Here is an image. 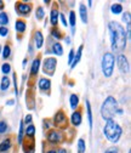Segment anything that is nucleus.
<instances>
[{
	"label": "nucleus",
	"mask_w": 131,
	"mask_h": 153,
	"mask_svg": "<svg viewBox=\"0 0 131 153\" xmlns=\"http://www.w3.org/2000/svg\"><path fill=\"white\" fill-rule=\"evenodd\" d=\"M110 11L113 13H115V15H119V13L123 12V6L120 4H113L110 6Z\"/></svg>",
	"instance_id": "28"
},
{
	"label": "nucleus",
	"mask_w": 131,
	"mask_h": 153,
	"mask_svg": "<svg viewBox=\"0 0 131 153\" xmlns=\"http://www.w3.org/2000/svg\"><path fill=\"white\" fill-rule=\"evenodd\" d=\"M32 4L30 3H23V1H17L16 3V11L22 16H28L32 11Z\"/></svg>",
	"instance_id": "9"
},
{
	"label": "nucleus",
	"mask_w": 131,
	"mask_h": 153,
	"mask_svg": "<svg viewBox=\"0 0 131 153\" xmlns=\"http://www.w3.org/2000/svg\"><path fill=\"white\" fill-rule=\"evenodd\" d=\"M86 146H85V141L83 139L78 140V153H85Z\"/></svg>",
	"instance_id": "30"
},
{
	"label": "nucleus",
	"mask_w": 131,
	"mask_h": 153,
	"mask_svg": "<svg viewBox=\"0 0 131 153\" xmlns=\"http://www.w3.org/2000/svg\"><path fill=\"white\" fill-rule=\"evenodd\" d=\"M46 153H58V152L56 151V149H50V151H47Z\"/></svg>",
	"instance_id": "43"
},
{
	"label": "nucleus",
	"mask_w": 131,
	"mask_h": 153,
	"mask_svg": "<svg viewBox=\"0 0 131 153\" xmlns=\"http://www.w3.org/2000/svg\"><path fill=\"white\" fill-rule=\"evenodd\" d=\"M4 1H1V0H0V10H4Z\"/></svg>",
	"instance_id": "42"
},
{
	"label": "nucleus",
	"mask_w": 131,
	"mask_h": 153,
	"mask_svg": "<svg viewBox=\"0 0 131 153\" xmlns=\"http://www.w3.org/2000/svg\"><path fill=\"white\" fill-rule=\"evenodd\" d=\"M10 53H11V46H10V44L7 43L6 45H5V48H4V50H3V59H9V56H10Z\"/></svg>",
	"instance_id": "31"
},
{
	"label": "nucleus",
	"mask_w": 131,
	"mask_h": 153,
	"mask_svg": "<svg viewBox=\"0 0 131 153\" xmlns=\"http://www.w3.org/2000/svg\"><path fill=\"white\" fill-rule=\"evenodd\" d=\"M38 88L41 92L49 95L50 92V88H51V80L47 79V78H40L39 79V83H38Z\"/></svg>",
	"instance_id": "13"
},
{
	"label": "nucleus",
	"mask_w": 131,
	"mask_h": 153,
	"mask_svg": "<svg viewBox=\"0 0 131 153\" xmlns=\"http://www.w3.org/2000/svg\"><path fill=\"white\" fill-rule=\"evenodd\" d=\"M69 23H70V27H72L73 33H74V27H75V12L74 11L69 12Z\"/></svg>",
	"instance_id": "29"
},
{
	"label": "nucleus",
	"mask_w": 131,
	"mask_h": 153,
	"mask_svg": "<svg viewBox=\"0 0 131 153\" xmlns=\"http://www.w3.org/2000/svg\"><path fill=\"white\" fill-rule=\"evenodd\" d=\"M114 63H115V57L112 52H106L102 57V72L106 78H109L113 74L114 69Z\"/></svg>",
	"instance_id": "4"
},
{
	"label": "nucleus",
	"mask_w": 131,
	"mask_h": 153,
	"mask_svg": "<svg viewBox=\"0 0 131 153\" xmlns=\"http://www.w3.org/2000/svg\"><path fill=\"white\" fill-rule=\"evenodd\" d=\"M10 84H11V82H10V79H9V76L4 75L3 78H1V82H0V90H1V91L7 90V89L10 88Z\"/></svg>",
	"instance_id": "20"
},
{
	"label": "nucleus",
	"mask_w": 131,
	"mask_h": 153,
	"mask_svg": "<svg viewBox=\"0 0 131 153\" xmlns=\"http://www.w3.org/2000/svg\"><path fill=\"white\" fill-rule=\"evenodd\" d=\"M9 34V28L6 27H0V35L1 36H6Z\"/></svg>",
	"instance_id": "36"
},
{
	"label": "nucleus",
	"mask_w": 131,
	"mask_h": 153,
	"mask_svg": "<svg viewBox=\"0 0 131 153\" xmlns=\"http://www.w3.org/2000/svg\"><path fill=\"white\" fill-rule=\"evenodd\" d=\"M56 67H57V60L55 57H47L43 63V71L47 75H53Z\"/></svg>",
	"instance_id": "8"
},
{
	"label": "nucleus",
	"mask_w": 131,
	"mask_h": 153,
	"mask_svg": "<svg viewBox=\"0 0 131 153\" xmlns=\"http://www.w3.org/2000/svg\"><path fill=\"white\" fill-rule=\"evenodd\" d=\"M52 122H53V125L57 128L58 130H66V129H68V126H69L68 118H67L66 113H64L62 109H60V111L56 112V114L53 116Z\"/></svg>",
	"instance_id": "6"
},
{
	"label": "nucleus",
	"mask_w": 131,
	"mask_h": 153,
	"mask_svg": "<svg viewBox=\"0 0 131 153\" xmlns=\"http://www.w3.org/2000/svg\"><path fill=\"white\" fill-rule=\"evenodd\" d=\"M7 131V124L6 122H0V134H5Z\"/></svg>",
	"instance_id": "34"
},
{
	"label": "nucleus",
	"mask_w": 131,
	"mask_h": 153,
	"mask_svg": "<svg viewBox=\"0 0 131 153\" xmlns=\"http://www.w3.org/2000/svg\"><path fill=\"white\" fill-rule=\"evenodd\" d=\"M83 49H84V46H83V45H80V46H79V49H78V51H77V53H74V59H73V62H72L70 68H74V67H75V66L79 63V61H80V59H81Z\"/></svg>",
	"instance_id": "17"
},
{
	"label": "nucleus",
	"mask_w": 131,
	"mask_h": 153,
	"mask_svg": "<svg viewBox=\"0 0 131 153\" xmlns=\"http://www.w3.org/2000/svg\"><path fill=\"white\" fill-rule=\"evenodd\" d=\"M1 72H3L4 74H9V73L11 72V65H10V63H3V66H1Z\"/></svg>",
	"instance_id": "33"
},
{
	"label": "nucleus",
	"mask_w": 131,
	"mask_h": 153,
	"mask_svg": "<svg viewBox=\"0 0 131 153\" xmlns=\"http://www.w3.org/2000/svg\"><path fill=\"white\" fill-rule=\"evenodd\" d=\"M23 123H24V124H27V125L32 124V116H30V114H27L26 118H24V122H23Z\"/></svg>",
	"instance_id": "39"
},
{
	"label": "nucleus",
	"mask_w": 131,
	"mask_h": 153,
	"mask_svg": "<svg viewBox=\"0 0 131 153\" xmlns=\"http://www.w3.org/2000/svg\"><path fill=\"white\" fill-rule=\"evenodd\" d=\"M26 63H27V59H24V60H23V67L26 66Z\"/></svg>",
	"instance_id": "45"
},
{
	"label": "nucleus",
	"mask_w": 131,
	"mask_h": 153,
	"mask_svg": "<svg viewBox=\"0 0 131 153\" xmlns=\"http://www.w3.org/2000/svg\"><path fill=\"white\" fill-rule=\"evenodd\" d=\"M104 153H118V149L117 148H108Z\"/></svg>",
	"instance_id": "41"
},
{
	"label": "nucleus",
	"mask_w": 131,
	"mask_h": 153,
	"mask_svg": "<svg viewBox=\"0 0 131 153\" xmlns=\"http://www.w3.org/2000/svg\"><path fill=\"white\" fill-rule=\"evenodd\" d=\"M118 109V102L113 96H108L102 107H101V116L104 120H109V119H113V117L115 116Z\"/></svg>",
	"instance_id": "3"
},
{
	"label": "nucleus",
	"mask_w": 131,
	"mask_h": 153,
	"mask_svg": "<svg viewBox=\"0 0 131 153\" xmlns=\"http://www.w3.org/2000/svg\"><path fill=\"white\" fill-rule=\"evenodd\" d=\"M123 20L126 22V26L130 25V12H125V13L123 15Z\"/></svg>",
	"instance_id": "37"
},
{
	"label": "nucleus",
	"mask_w": 131,
	"mask_h": 153,
	"mask_svg": "<svg viewBox=\"0 0 131 153\" xmlns=\"http://www.w3.org/2000/svg\"><path fill=\"white\" fill-rule=\"evenodd\" d=\"M46 139L52 145H58V143L63 142L64 135H63V132L61 130H58V129H51L46 134Z\"/></svg>",
	"instance_id": "7"
},
{
	"label": "nucleus",
	"mask_w": 131,
	"mask_h": 153,
	"mask_svg": "<svg viewBox=\"0 0 131 153\" xmlns=\"http://www.w3.org/2000/svg\"><path fill=\"white\" fill-rule=\"evenodd\" d=\"M13 85H15L16 96H18V88H17V76H16V74H13Z\"/></svg>",
	"instance_id": "38"
},
{
	"label": "nucleus",
	"mask_w": 131,
	"mask_h": 153,
	"mask_svg": "<svg viewBox=\"0 0 131 153\" xmlns=\"http://www.w3.org/2000/svg\"><path fill=\"white\" fill-rule=\"evenodd\" d=\"M34 139H26L24 141H22V147L23 151L26 153H34Z\"/></svg>",
	"instance_id": "14"
},
{
	"label": "nucleus",
	"mask_w": 131,
	"mask_h": 153,
	"mask_svg": "<svg viewBox=\"0 0 131 153\" xmlns=\"http://www.w3.org/2000/svg\"><path fill=\"white\" fill-rule=\"evenodd\" d=\"M117 61H118V68H119V71L123 74H127L129 73V62H127L126 57L124 55L119 53L118 57H117Z\"/></svg>",
	"instance_id": "10"
},
{
	"label": "nucleus",
	"mask_w": 131,
	"mask_h": 153,
	"mask_svg": "<svg viewBox=\"0 0 131 153\" xmlns=\"http://www.w3.org/2000/svg\"><path fill=\"white\" fill-rule=\"evenodd\" d=\"M7 23H9V16H7V13L1 12V13H0V26L5 27Z\"/></svg>",
	"instance_id": "27"
},
{
	"label": "nucleus",
	"mask_w": 131,
	"mask_h": 153,
	"mask_svg": "<svg viewBox=\"0 0 131 153\" xmlns=\"http://www.w3.org/2000/svg\"><path fill=\"white\" fill-rule=\"evenodd\" d=\"M51 51H52V53L57 55V56H62V55H63V48H62V45H61L60 43H55V44L52 45Z\"/></svg>",
	"instance_id": "21"
},
{
	"label": "nucleus",
	"mask_w": 131,
	"mask_h": 153,
	"mask_svg": "<svg viewBox=\"0 0 131 153\" xmlns=\"http://www.w3.org/2000/svg\"><path fill=\"white\" fill-rule=\"evenodd\" d=\"M58 17H60L58 4H57V3H53V6H52V9H51V16H50V22H51L52 27H57Z\"/></svg>",
	"instance_id": "11"
},
{
	"label": "nucleus",
	"mask_w": 131,
	"mask_h": 153,
	"mask_svg": "<svg viewBox=\"0 0 131 153\" xmlns=\"http://www.w3.org/2000/svg\"><path fill=\"white\" fill-rule=\"evenodd\" d=\"M79 13H80V18H81L83 23H87V10H86V6L84 4H80Z\"/></svg>",
	"instance_id": "19"
},
{
	"label": "nucleus",
	"mask_w": 131,
	"mask_h": 153,
	"mask_svg": "<svg viewBox=\"0 0 131 153\" xmlns=\"http://www.w3.org/2000/svg\"><path fill=\"white\" fill-rule=\"evenodd\" d=\"M74 53H75V51H74L73 49L69 51V55H68V65H72L73 62V59H74Z\"/></svg>",
	"instance_id": "35"
},
{
	"label": "nucleus",
	"mask_w": 131,
	"mask_h": 153,
	"mask_svg": "<svg viewBox=\"0 0 131 153\" xmlns=\"http://www.w3.org/2000/svg\"><path fill=\"white\" fill-rule=\"evenodd\" d=\"M51 35L55 38V39L60 40V39H62V38H63L64 34L58 29V27H52V29H51Z\"/></svg>",
	"instance_id": "23"
},
{
	"label": "nucleus",
	"mask_w": 131,
	"mask_h": 153,
	"mask_svg": "<svg viewBox=\"0 0 131 153\" xmlns=\"http://www.w3.org/2000/svg\"><path fill=\"white\" fill-rule=\"evenodd\" d=\"M60 17H61V21H62L63 26L67 27V26H68V22H67V20H66V16H64L63 13H60Z\"/></svg>",
	"instance_id": "40"
},
{
	"label": "nucleus",
	"mask_w": 131,
	"mask_h": 153,
	"mask_svg": "<svg viewBox=\"0 0 131 153\" xmlns=\"http://www.w3.org/2000/svg\"><path fill=\"white\" fill-rule=\"evenodd\" d=\"M34 135H35V126L33 124H29L27 125V129H26V136L28 139H34Z\"/></svg>",
	"instance_id": "24"
},
{
	"label": "nucleus",
	"mask_w": 131,
	"mask_h": 153,
	"mask_svg": "<svg viewBox=\"0 0 131 153\" xmlns=\"http://www.w3.org/2000/svg\"><path fill=\"white\" fill-rule=\"evenodd\" d=\"M83 122V113H81V108H78V111H74L72 117H70V123L73 126H79Z\"/></svg>",
	"instance_id": "12"
},
{
	"label": "nucleus",
	"mask_w": 131,
	"mask_h": 153,
	"mask_svg": "<svg viewBox=\"0 0 131 153\" xmlns=\"http://www.w3.org/2000/svg\"><path fill=\"white\" fill-rule=\"evenodd\" d=\"M86 109H87V120H89V126L90 129H92V112H91V105L90 102L86 100Z\"/></svg>",
	"instance_id": "25"
},
{
	"label": "nucleus",
	"mask_w": 131,
	"mask_h": 153,
	"mask_svg": "<svg viewBox=\"0 0 131 153\" xmlns=\"http://www.w3.org/2000/svg\"><path fill=\"white\" fill-rule=\"evenodd\" d=\"M129 153H130V152H129Z\"/></svg>",
	"instance_id": "47"
},
{
	"label": "nucleus",
	"mask_w": 131,
	"mask_h": 153,
	"mask_svg": "<svg viewBox=\"0 0 131 153\" xmlns=\"http://www.w3.org/2000/svg\"><path fill=\"white\" fill-rule=\"evenodd\" d=\"M23 125H24V123L21 122L20 123V132H18V143H22V141H23V132H24Z\"/></svg>",
	"instance_id": "32"
},
{
	"label": "nucleus",
	"mask_w": 131,
	"mask_h": 153,
	"mask_svg": "<svg viewBox=\"0 0 131 153\" xmlns=\"http://www.w3.org/2000/svg\"><path fill=\"white\" fill-rule=\"evenodd\" d=\"M0 51H1V44H0Z\"/></svg>",
	"instance_id": "46"
},
{
	"label": "nucleus",
	"mask_w": 131,
	"mask_h": 153,
	"mask_svg": "<svg viewBox=\"0 0 131 153\" xmlns=\"http://www.w3.org/2000/svg\"><path fill=\"white\" fill-rule=\"evenodd\" d=\"M69 103H70V107H72L73 109H75V108L79 106V97H78V95L72 94L70 97H69Z\"/></svg>",
	"instance_id": "22"
},
{
	"label": "nucleus",
	"mask_w": 131,
	"mask_h": 153,
	"mask_svg": "<svg viewBox=\"0 0 131 153\" xmlns=\"http://www.w3.org/2000/svg\"><path fill=\"white\" fill-rule=\"evenodd\" d=\"M103 132H104V136L107 137L108 141L113 142V143H117L119 141L120 136H121L123 129L115 120L109 119V120H106V125H104Z\"/></svg>",
	"instance_id": "2"
},
{
	"label": "nucleus",
	"mask_w": 131,
	"mask_h": 153,
	"mask_svg": "<svg viewBox=\"0 0 131 153\" xmlns=\"http://www.w3.org/2000/svg\"><path fill=\"white\" fill-rule=\"evenodd\" d=\"M11 145H12V142H11V139H10V137L3 140V142H0V152H6V151H9V149L11 148Z\"/></svg>",
	"instance_id": "18"
},
{
	"label": "nucleus",
	"mask_w": 131,
	"mask_h": 153,
	"mask_svg": "<svg viewBox=\"0 0 131 153\" xmlns=\"http://www.w3.org/2000/svg\"><path fill=\"white\" fill-rule=\"evenodd\" d=\"M40 65H41V55L39 53L38 57H35L33 63H32V67H30V73H29V79H28V86L29 89L33 88L35 80H36V76H38V72H39V68H40Z\"/></svg>",
	"instance_id": "5"
},
{
	"label": "nucleus",
	"mask_w": 131,
	"mask_h": 153,
	"mask_svg": "<svg viewBox=\"0 0 131 153\" xmlns=\"http://www.w3.org/2000/svg\"><path fill=\"white\" fill-rule=\"evenodd\" d=\"M109 33H110V43H112V50L114 52H120L126 46V34L124 27L115 22L112 21L108 26Z\"/></svg>",
	"instance_id": "1"
},
{
	"label": "nucleus",
	"mask_w": 131,
	"mask_h": 153,
	"mask_svg": "<svg viewBox=\"0 0 131 153\" xmlns=\"http://www.w3.org/2000/svg\"><path fill=\"white\" fill-rule=\"evenodd\" d=\"M64 42H66L67 44H69V43H70V39H69L68 36H66V38H64Z\"/></svg>",
	"instance_id": "44"
},
{
	"label": "nucleus",
	"mask_w": 131,
	"mask_h": 153,
	"mask_svg": "<svg viewBox=\"0 0 131 153\" xmlns=\"http://www.w3.org/2000/svg\"><path fill=\"white\" fill-rule=\"evenodd\" d=\"M35 16H36V20L38 21H41L44 16H45V12H44V9L43 6H38L36 7V11H35Z\"/></svg>",
	"instance_id": "26"
},
{
	"label": "nucleus",
	"mask_w": 131,
	"mask_h": 153,
	"mask_svg": "<svg viewBox=\"0 0 131 153\" xmlns=\"http://www.w3.org/2000/svg\"><path fill=\"white\" fill-rule=\"evenodd\" d=\"M34 42H35V48L40 49L44 44V38H43V33L40 30H36L34 33Z\"/></svg>",
	"instance_id": "15"
},
{
	"label": "nucleus",
	"mask_w": 131,
	"mask_h": 153,
	"mask_svg": "<svg viewBox=\"0 0 131 153\" xmlns=\"http://www.w3.org/2000/svg\"><path fill=\"white\" fill-rule=\"evenodd\" d=\"M26 28H27V22L23 20V18H18V20L16 21V30H17V33L18 34L24 33Z\"/></svg>",
	"instance_id": "16"
}]
</instances>
